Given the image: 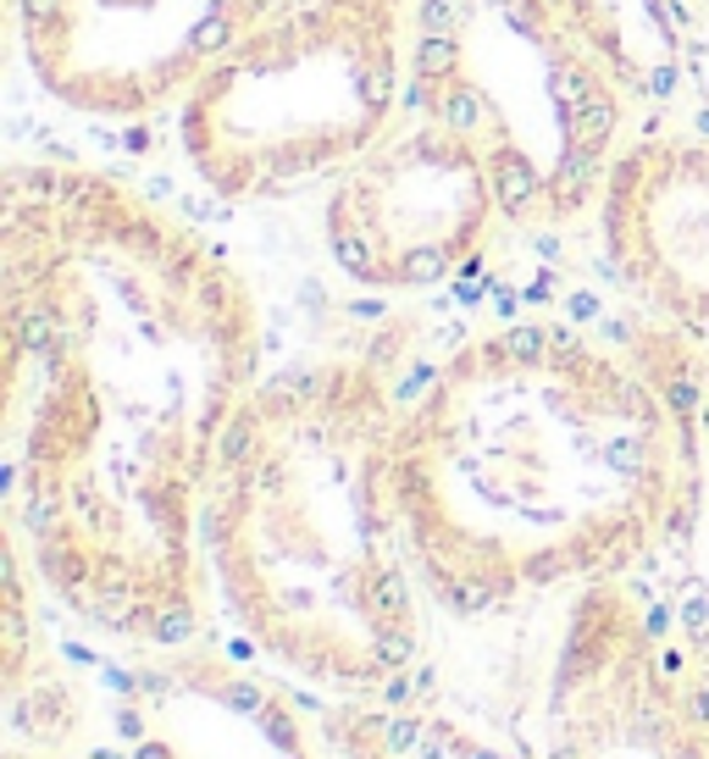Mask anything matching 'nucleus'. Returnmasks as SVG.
<instances>
[{
  "label": "nucleus",
  "mask_w": 709,
  "mask_h": 759,
  "mask_svg": "<svg viewBox=\"0 0 709 759\" xmlns=\"http://www.w3.org/2000/svg\"><path fill=\"white\" fill-rule=\"evenodd\" d=\"M510 227L488 150L450 117H405L327 184L322 244L333 267L372 294H427L472 272Z\"/></svg>",
  "instance_id": "6"
},
{
  "label": "nucleus",
  "mask_w": 709,
  "mask_h": 759,
  "mask_svg": "<svg viewBox=\"0 0 709 759\" xmlns=\"http://www.w3.org/2000/svg\"><path fill=\"white\" fill-rule=\"evenodd\" d=\"M687 7H698V12H709V0H687Z\"/></svg>",
  "instance_id": "9"
},
{
  "label": "nucleus",
  "mask_w": 709,
  "mask_h": 759,
  "mask_svg": "<svg viewBox=\"0 0 709 759\" xmlns=\"http://www.w3.org/2000/svg\"><path fill=\"white\" fill-rule=\"evenodd\" d=\"M698 345L676 327L510 322L466 339L399 410L394 477L421 587L493 616L615 582L698 522Z\"/></svg>",
  "instance_id": "2"
},
{
  "label": "nucleus",
  "mask_w": 709,
  "mask_h": 759,
  "mask_svg": "<svg viewBox=\"0 0 709 759\" xmlns=\"http://www.w3.org/2000/svg\"><path fill=\"white\" fill-rule=\"evenodd\" d=\"M278 0H7V28L34 90L83 122L172 117L200 67Z\"/></svg>",
  "instance_id": "7"
},
{
  "label": "nucleus",
  "mask_w": 709,
  "mask_h": 759,
  "mask_svg": "<svg viewBox=\"0 0 709 759\" xmlns=\"http://www.w3.org/2000/svg\"><path fill=\"white\" fill-rule=\"evenodd\" d=\"M416 0H278L172 106L189 173L228 206L333 184L410 106Z\"/></svg>",
  "instance_id": "4"
},
{
  "label": "nucleus",
  "mask_w": 709,
  "mask_h": 759,
  "mask_svg": "<svg viewBox=\"0 0 709 759\" xmlns=\"http://www.w3.org/2000/svg\"><path fill=\"white\" fill-rule=\"evenodd\" d=\"M593 227L609 278L709 350V128L643 122L609 166Z\"/></svg>",
  "instance_id": "8"
},
{
  "label": "nucleus",
  "mask_w": 709,
  "mask_h": 759,
  "mask_svg": "<svg viewBox=\"0 0 709 759\" xmlns=\"http://www.w3.org/2000/svg\"><path fill=\"white\" fill-rule=\"evenodd\" d=\"M388 345L255 383L222 433L200 516L228 616L255 649L344 693L383 688L421 649Z\"/></svg>",
  "instance_id": "3"
},
{
  "label": "nucleus",
  "mask_w": 709,
  "mask_h": 759,
  "mask_svg": "<svg viewBox=\"0 0 709 759\" xmlns=\"http://www.w3.org/2000/svg\"><path fill=\"white\" fill-rule=\"evenodd\" d=\"M0 345L7 538L72 616L184 649L206 599V488L260 366L249 278L123 173L12 161Z\"/></svg>",
  "instance_id": "1"
},
{
  "label": "nucleus",
  "mask_w": 709,
  "mask_h": 759,
  "mask_svg": "<svg viewBox=\"0 0 709 759\" xmlns=\"http://www.w3.org/2000/svg\"><path fill=\"white\" fill-rule=\"evenodd\" d=\"M410 106L488 150L510 227L526 233L593 217L649 112L560 0H416Z\"/></svg>",
  "instance_id": "5"
}]
</instances>
